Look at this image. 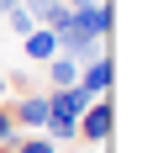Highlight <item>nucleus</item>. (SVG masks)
I'll use <instances>...</instances> for the list:
<instances>
[{"mask_svg":"<svg viewBox=\"0 0 153 153\" xmlns=\"http://www.w3.org/2000/svg\"><path fill=\"white\" fill-rule=\"evenodd\" d=\"M58 53L63 58H74L79 69H85V63H95V58H106V37H90V32H79V27H69L58 37Z\"/></svg>","mask_w":153,"mask_h":153,"instance_id":"1","label":"nucleus"},{"mask_svg":"<svg viewBox=\"0 0 153 153\" xmlns=\"http://www.w3.org/2000/svg\"><path fill=\"white\" fill-rule=\"evenodd\" d=\"M5 111H11L16 132H42V127H48V95H37V90H32V95H16Z\"/></svg>","mask_w":153,"mask_h":153,"instance_id":"2","label":"nucleus"},{"mask_svg":"<svg viewBox=\"0 0 153 153\" xmlns=\"http://www.w3.org/2000/svg\"><path fill=\"white\" fill-rule=\"evenodd\" d=\"M74 137H85V143H95V148H100V143L111 137V106H106V95L85 106V116H79V127H74Z\"/></svg>","mask_w":153,"mask_h":153,"instance_id":"3","label":"nucleus"},{"mask_svg":"<svg viewBox=\"0 0 153 153\" xmlns=\"http://www.w3.org/2000/svg\"><path fill=\"white\" fill-rule=\"evenodd\" d=\"M79 90L90 95V100H100V95L111 90V58H95V63H85V69H79Z\"/></svg>","mask_w":153,"mask_h":153,"instance_id":"4","label":"nucleus"},{"mask_svg":"<svg viewBox=\"0 0 153 153\" xmlns=\"http://www.w3.org/2000/svg\"><path fill=\"white\" fill-rule=\"evenodd\" d=\"M21 48H27V58L48 63V58H58V32H48V27H32L27 37H21Z\"/></svg>","mask_w":153,"mask_h":153,"instance_id":"5","label":"nucleus"},{"mask_svg":"<svg viewBox=\"0 0 153 153\" xmlns=\"http://www.w3.org/2000/svg\"><path fill=\"white\" fill-rule=\"evenodd\" d=\"M74 27L90 32V37H111V5H85V11H74Z\"/></svg>","mask_w":153,"mask_h":153,"instance_id":"6","label":"nucleus"},{"mask_svg":"<svg viewBox=\"0 0 153 153\" xmlns=\"http://www.w3.org/2000/svg\"><path fill=\"white\" fill-rule=\"evenodd\" d=\"M48 85H53V90H69V85H79V63L74 58H48Z\"/></svg>","mask_w":153,"mask_h":153,"instance_id":"7","label":"nucleus"},{"mask_svg":"<svg viewBox=\"0 0 153 153\" xmlns=\"http://www.w3.org/2000/svg\"><path fill=\"white\" fill-rule=\"evenodd\" d=\"M11 153H58V143H53V137H42V132H27V137L16 132Z\"/></svg>","mask_w":153,"mask_h":153,"instance_id":"8","label":"nucleus"},{"mask_svg":"<svg viewBox=\"0 0 153 153\" xmlns=\"http://www.w3.org/2000/svg\"><path fill=\"white\" fill-rule=\"evenodd\" d=\"M5 27H11L16 37H27V32L37 27V21H32V16H27V5H5Z\"/></svg>","mask_w":153,"mask_h":153,"instance_id":"9","label":"nucleus"},{"mask_svg":"<svg viewBox=\"0 0 153 153\" xmlns=\"http://www.w3.org/2000/svg\"><path fill=\"white\" fill-rule=\"evenodd\" d=\"M5 90H11V95H32V74L11 69V74H5Z\"/></svg>","mask_w":153,"mask_h":153,"instance_id":"10","label":"nucleus"},{"mask_svg":"<svg viewBox=\"0 0 153 153\" xmlns=\"http://www.w3.org/2000/svg\"><path fill=\"white\" fill-rule=\"evenodd\" d=\"M16 143V122H11V111L0 106V148H11Z\"/></svg>","mask_w":153,"mask_h":153,"instance_id":"11","label":"nucleus"},{"mask_svg":"<svg viewBox=\"0 0 153 153\" xmlns=\"http://www.w3.org/2000/svg\"><path fill=\"white\" fill-rule=\"evenodd\" d=\"M85 5H106V0H69V11H85Z\"/></svg>","mask_w":153,"mask_h":153,"instance_id":"12","label":"nucleus"},{"mask_svg":"<svg viewBox=\"0 0 153 153\" xmlns=\"http://www.w3.org/2000/svg\"><path fill=\"white\" fill-rule=\"evenodd\" d=\"M0 21H5V0H0Z\"/></svg>","mask_w":153,"mask_h":153,"instance_id":"13","label":"nucleus"},{"mask_svg":"<svg viewBox=\"0 0 153 153\" xmlns=\"http://www.w3.org/2000/svg\"><path fill=\"white\" fill-rule=\"evenodd\" d=\"M0 95H5V79H0Z\"/></svg>","mask_w":153,"mask_h":153,"instance_id":"14","label":"nucleus"},{"mask_svg":"<svg viewBox=\"0 0 153 153\" xmlns=\"http://www.w3.org/2000/svg\"><path fill=\"white\" fill-rule=\"evenodd\" d=\"M58 5H69V0H58Z\"/></svg>","mask_w":153,"mask_h":153,"instance_id":"15","label":"nucleus"},{"mask_svg":"<svg viewBox=\"0 0 153 153\" xmlns=\"http://www.w3.org/2000/svg\"><path fill=\"white\" fill-rule=\"evenodd\" d=\"M0 153H11V148H0Z\"/></svg>","mask_w":153,"mask_h":153,"instance_id":"16","label":"nucleus"}]
</instances>
